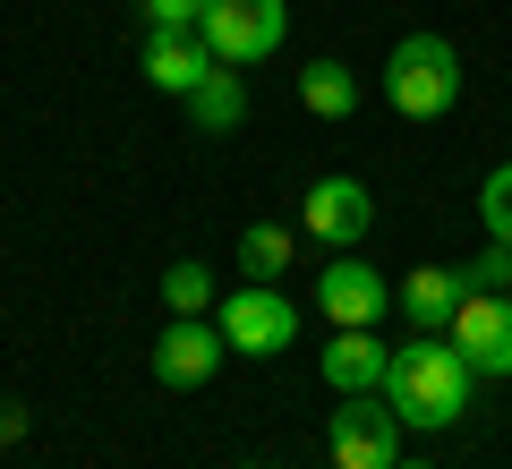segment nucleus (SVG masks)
I'll return each instance as SVG.
<instances>
[{"instance_id":"7ed1b4c3","label":"nucleus","mask_w":512,"mask_h":469,"mask_svg":"<svg viewBox=\"0 0 512 469\" xmlns=\"http://www.w3.org/2000/svg\"><path fill=\"white\" fill-rule=\"evenodd\" d=\"M222 342H231L239 359H274V350H291V342H299V307H291V290H274V282H239L231 299H222Z\"/></svg>"},{"instance_id":"f8f14e48","label":"nucleus","mask_w":512,"mask_h":469,"mask_svg":"<svg viewBox=\"0 0 512 469\" xmlns=\"http://www.w3.org/2000/svg\"><path fill=\"white\" fill-rule=\"evenodd\" d=\"M461 299H470V273H461V265H419L402 290H393V307H402L419 333H453Z\"/></svg>"},{"instance_id":"39448f33","label":"nucleus","mask_w":512,"mask_h":469,"mask_svg":"<svg viewBox=\"0 0 512 469\" xmlns=\"http://www.w3.org/2000/svg\"><path fill=\"white\" fill-rule=\"evenodd\" d=\"M282 0H205V18H197V35L214 43V60L222 69H248V60H274L282 52Z\"/></svg>"},{"instance_id":"a211bd4d","label":"nucleus","mask_w":512,"mask_h":469,"mask_svg":"<svg viewBox=\"0 0 512 469\" xmlns=\"http://www.w3.org/2000/svg\"><path fill=\"white\" fill-rule=\"evenodd\" d=\"M461 273H470V290H504V299H512V248H504V239H487Z\"/></svg>"},{"instance_id":"9b49d317","label":"nucleus","mask_w":512,"mask_h":469,"mask_svg":"<svg viewBox=\"0 0 512 469\" xmlns=\"http://www.w3.org/2000/svg\"><path fill=\"white\" fill-rule=\"evenodd\" d=\"M316 367H325V384L350 401V393H384L393 350L376 342V325H333V342H325V359H316Z\"/></svg>"},{"instance_id":"0eeeda50","label":"nucleus","mask_w":512,"mask_h":469,"mask_svg":"<svg viewBox=\"0 0 512 469\" xmlns=\"http://www.w3.org/2000/svg\"><path fill=\"white\" fill-rule=\"evenodd\" d=\"M316 307H325L333 325H384V307H393V282L367 265L359 248H342L325 273H316Z\"/></svg>"},{"instance_id":"9d476101","label":"nucleus","mask_w":512,"mask_h":469,"mask_svg":"<svg viewBox=\"0 0 512 469\" xmlns=\"http://www.w3.org/2000/svg\"><path fill=\"white\" fill-rule=\"evenodd\" d=\"M299 222H308V239H325V248L342 256V248H359V239H367V222H376V197H367L359 180H342V171H333V180H316V188H308V214H299Z\"/></svg>"},{"instance_id":"f257e3e1","label":"nucleus","mask_w":512,"mask_h":469,"mask_svg":"<svg viewBox=\"0 0 512 469\" xmlns=\"http://www.w3.org/2000/svg\"><path fill=\"white\" fill-rule=\"evenodd\" d=\"M470 359H461L444 333H419V342L393 350V367H384V401H393V418L419 435H444L470 418Z\"/></svg>"},{"instance_id":"f3484780","label":"nucleus","mask_w":512,"mask_h":469,"mask_svg":"<svg viewBox=\"0 0 512 469\" xmlns=\"http://www.w3.org/2000/svg\"><path fill=\"white\" fill-rule=\"evenodd\" d=\"M478 214H487V239H504V248H512V163L487 171V188H478Z\"/></svg>"},{"instance_id":"6ab92c4d","label":"nucleus","mask_w":512,"mask_h":469,"mask_svg":"<svg viewBox=\"0 0 512 469\" xmlns=\"http://www.w3.org/2000/svg\"><path fill=\"white\" fill-rule=\"evenodd\" d=\"M205 0H146V26H197Z\"/></svg>"},{"instance_id":"aec40b11","label":"nucleus","mask_w":512,"mask_h":469,"mask_svg":"<svg viewBox=\"0 0 512 469\" xmlns=\"http://www.w3.org/2000/svg\"><path fill=\"white\" fill-rule=\"evenodd\" d=\"M18 435H26V410H18V401H0V444H18Z\"/></svg>"},{"instance_id":"4468645a","label":"nucleus","mask_w":512,"mask_h":469,"mask_svg":"<svg viewBox=\"0 0 512 469\" xmlns=\"http://www.w3.org/2000/svg\"><path fill=\"white\" fill-rule=\"evenodd\" d=\"M188 120L205 128V137H222V128L248 120V86H239V69H214L197 94H188Z\"/></svg>"},{"instance_id":"dca6fc26","label":"nucleus","mask_w":512,"mask_h":469,"mask_svg":"<svg viewBox=\"0 0 512 469\" xmlns=\"http://www.w3.org/2000/svg\"><path fill=\"white\" fill-rule=\"evenodd\" d=\"M163 307H171V316H205V307H214V265L180 256V265L163 273Z\"/></svg>"},{"instance_id":"423d86ee","label":"nucleus","mask_w":512,"mask_h":469,"mask_svg":"<svg viewBox=\"0 0 512 469\" xmlns=\"http://www.w3.org/2000/svg\"><path fill=\"white\" fill-rule=\"evenodd\" d=\"M444 342L470 359V376H512V299L504 290H470Z\"/></svg>"},{"instance_id":"f03ea898","label":"nucleus","mask_w":512,"mask_h":469,"mask_svg":"<svg viewBox=\"0 0 512 469\" xmlns=\"http://www.w3.org/2000/svg\"><path fill=\"white\" fill-rule=\"evenodd\" d=\"M384 103L402 120H444L461 103V52L444 35H402L384 60Z\"/></svg>"},{"instance_id":"1a4fd4ad","label":"nucleus","mask_w":512,"mask_h":469,"mask_svg":"<svg viewBox=\"0 0 512 469\" xmlns=\"http://www.w3.org/2000/svg\"><path fill=\"white\" fill-rule=\"evenodd\" d=\"M214 69H222V60H214V43H205L197 26H154V35H146V86H163V94L188 103Z\"/></svg>"},{"instance_id":"412c9836","label":"nucleus","mask_w":512,"mask_h":469,"mask_svg":"<svg viewBox=\"0 0 512 469\" xmlns=\"http://www.w3.org/2000/svg\"><path fill=\"white\" fill-rule=\"evenodd\" d=\"M393 469H436V461H393Z\"/></svg>"},{"instance_id":"6e6552de","label":"nucleus","mask_w":512,"mask_h":469,"mask_svg":"<svg viewBox=\"0 0 512 469\" xmlns=\"http://www.w3.org/2000/svg\"><path fill=\"white\" fill-rule=\"evenodd\" d=\"M222 325H205V316H171L163 333H154V384H171V393H197L205 376L222 367Z\"/></svg>"},{"instance_id":"ddd939ff","label":"nucleus","mask_w":512,"mask_h":469,"mask_svg":"<svg viewBox=\"0 0 512 469\" xmlns=\"http://www.w3.org/2000/svg\"><path fill=\"white\" fill-rule=\"evenodd\" d=\"M299 103H308L316 120H350V111H359V77H350L342 60H308V69H299Z\"/></svg>"},{"instance_id":"20e7f679","label":"nucleus","mask_w":512,"mask_h":469,"mask_svg":"<svg viewBox=\"0 0 512 469\" xmlns=\"http://www.w3.org/2000/svg\"><path fill=\"white\" fill-rule=\"evenodd\" d=\"M325 452H333V469H393L402 461V418H393V401L350 393L333 410V427H325Z\"/></svg>"},{"instance_id":"2eb2a0df","label":"nucleus","mask_w":512,"mask_h":469,"mask_svg":"<svg viewBox=\"0 0 512 469\" xmlns=\"http://www.w3.org/2000/svg\"><path fill=\"white\" fill-rule=\"evenodd\" d=\"M239 273H248V282L291 273V231H282V222H248V231H239Z\"/></svg>"}]
</instances>
